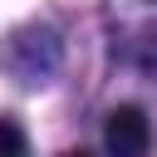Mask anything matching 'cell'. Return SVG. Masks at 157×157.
<instances>
[{
  "mask_svg": "<svg viewBox=\"0 0 157 157\" xmlns=\"http://www.w3.org/2000/svg\"><path fill=\"white\" fill-rule=\"evenodd\" d=\"M103 142H108V157H147V147H152V123L142 118V108L123 103V108L108 113Z\"/></svg>",
  "mask_w": 157,
  "mask_h": 157,
  "instance_id": "cell-1",
  "label": "cell"
},
{
  "mask_svg": "<svg viewBox=\"0 0 157 157\" xmlns=\"http://www.w3.org/2000/svg\"><path fill=\"white\" fill-rule=\"evenodd\" d=\"M0 157H29V142H25L20 123H10V118H0Z\"/></svg>",
  "mask_w": 157,
  "mask_h": 157,
  "instance_id": "cell-2",
  "label": "cell"
},
{
  "mask_svg": "<svg viewBox=\"0 0 157 157\" xmlns=\"http://www.w3.org/2000/svg\"><path fill=\"white\" fill-rule=\"evenodd\" d=\"M64 157H93V152H83V147H78V152H64Z\"/></svg>",
  "mask_w": 157,
  "mask_h": 157,
  "instance_id": "cell-3",
  "label": "cell"
}]
</instances>
